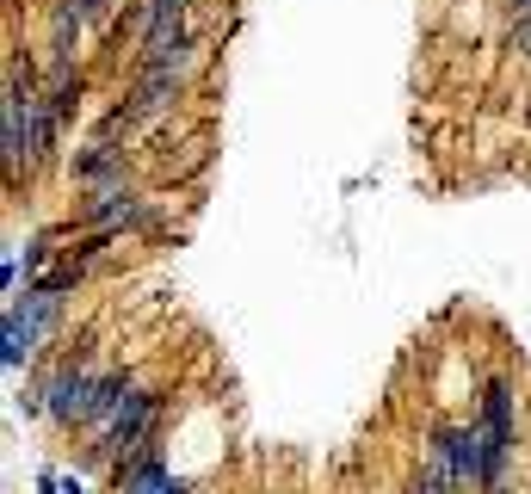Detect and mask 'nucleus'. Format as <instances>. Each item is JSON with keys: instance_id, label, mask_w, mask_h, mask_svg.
Here are the masks:
<instances>
[{"instance_id": "f257e3e1", "label": "nucleus", "mask_w": 531, "mask_h": 494, "mask_svg": "<svg viewBox=\"0 0 531 494\" xmlns=\"http://www.w3.org/2000/svg\"><path fill=\"white\" fill-rule=\"evenodd\" d=\"M50 130H56V112H50V93H38V81L19 75L7 81V136H0V155H7V173L44 161L50 149Z\"/></svg>"}, {"instance_id": "f03ea898", "label": "nucleus", "mask_w": 531, "mask_h": 494, "mask_svg": "<svg viewBox=\"0 0 531 494\" xmlns=\"http://www.w3.org/2000/svg\"><path fill=\"white\" fill-rule=\"evenodd\" d=\"M44 396H50V414L75 427V420H93V408H99V396H105V377L81 359V365H62V371L50 377Z\"/></svg>"}, {"instance_id": "7ed1b4c3", "label": "nucleus", "mask_w": 531, "mask_h": 494, "mask_svg": "<svg viewBox=\"0 0 531 494\" xmlns=\"http://www.w3.org/2000/svg\"><path fill=\"white\" fill-rule=\"evenodd\" d=\"M81 217H87L93 229H124V223H149V210L136 204L124 186H99V192L87 198V210H81Z\"/></svg>"}, {"instance_id": "20e7f679", "label": "nucleus", "mask_w": 531, "mask_h": 494, "mask_svg": "<svg viewBox=\"0 0 531 494\" xmlns=\"http://www.w3.org/2000/svg\"><path fill=\"white\" fill-rule=\"evenodd\" d=\"M482 427L494 433L501 457L513 451V390H507V383H488V390H482Z\"/></svg>"}, {"instance_id": "39448f33", "label": "nucleus", "mask_w": 531, "mask_h": 494, "mask_svg": "<svg viewBox=\"0 0 531 494\" xmlns=\"http://www.w3.org/2000/svg\"><path fill=\"white\" fill-rule=\"evenodd\" d=\"M75 173H81L93 192H99V186H124V155H118L112 143H93V149L75 161Z\"/></svg>"}, {"instance_id": "423d86ee", "label": "nucleus", "mask_w": 531, "mask_h": 494, "mask_svg": "<svg viewBox=\"0 0 531 494\" xmlns=\"http://www.w3.org/2000/svg\"><path fill=\"white\" fill-rule=\"evenodd\" d=\"M124 494H180V488H173L161 457H136V464L124 470Z\"/></svg>"}, {"instance_id": "0eeeda50", "label": "nucleus", "mask_w": 531, "mask_h": 494, "mask_svg": "<svg viewBox=\"0 0 531 494\" xmlns=\"http://www.w3.org/2000/svg\"><path fill=\"white\" fill-rule=\"evenodd\" d=\"M68 19H75V25H87V19H99L105 13V0H68V7H62Z\"/></svg>"}, {"instance_id": "6e6552de", "label": "nucleus", "mask_w": 531, "mask_h": 494, "mask_svg": "<svg viewBox=\"0 0 531 494\" xmlns=\"http://www.w3.org/2000/svg\"><path fill=\"white\" fill-rule=\"evenodd\" d=\"M513 50H519V56H531V13H519V19H513Z\"/></svg>"}]
</instances>
